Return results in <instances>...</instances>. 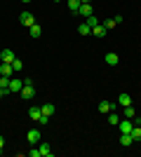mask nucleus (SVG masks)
<instances>
[{"label":"nucleus","instance_id":"nucleus-1","mask_svg":"<svg viewBox=\"0 0 141 157\" xmlns=\"http://www.w3.org/2000/svg\"><path fill=\"white\" fill-rule=\"evenodd\" d=\"M26 141H28L31 145H38V143L42 141V134H40V129H31V131L26 134Z\"/></svg>","mask_w":141,"mask_h":157},{"label":"nucleus","instance_id":"nucleus-2","mask_svg":"<svg viewBox=\"0 0 141 157\" xmlns=\"http://www.w3.org/2000/svg\"><path fill=\"white\" fill-rule=\"evenodd\" d=\"M19 21H21L26 28H31V26L35 24V17H33L31 12H21V14H19Z\"/></svg>","mask_w":141,"mask_h":157},{"label":"nucleus","instance_id":"nucleus-3","mask_svg":"<svg viewBox=\"0 0 141 157\" xmlns=\"http://www.w3.org/2000/svg\"><path fill=\"white\" fill-rule=\"evenodd\" d=\"M21 87H24V80L19 78H10V94H19Z\"/></svg>","mask_w":141,"mask_h":157},{"label":"nucleus","instance_id":"nucleus-4","mask_svg":"<svg viewBox=\"0 0 141 157\" xmlns=\"http://www.w3.org/2000/svg\"><path fill=\"white\" fill-rule=\"evenodd\" d=\"M92 2H80V10H78V17H85V19H87V17H92Z\"/></svg>","mask_w":141,"mask_h":157},{"label":"nucleus","instance_id":"nucleus-5","mask_svg":"<svg viewBox=\"0 0 141 157\" xmlns=\"http://www.w3.org/2000/svg\"><path fill=\"white\" fill-rule=\"evenodd\" d=\"M118 127H120L122 134H129V131L134 129V120H127V117H125V120H120V124H118Z\"/></svg>","mask_w":141,"mask_h":157},{"label":"nucleus","instance_id":"nucleus-6","mask_svg":"<svg viewBox=\"0 0 141 157\" xmlns=\"http://www.w3.org/2000/svg\"><path fill=\"white\" fill-rule=\"evenodd\" d=\"M19 94H21V98H26V101H28V98H33V96H35V89H33V85H24Z\"/></svg>","mask_w":141,"mask_h":157},{"label":"nucleus","instance_id":"nucleus-7","mask_svg":"<svg viewBox=\"0 0 141 157\" xmlns=\"http://www.w3.org/2000/svg\"><path fill=\"white\" fill-rule=\"evenodd\" d=\"M14 59H17V56H14L12 49H2V52H0V61H2V63H12Z\"/></svg>","mask_w":141,"mask_h":157},{"label":"nucleus","instance_id":"nucleus-8","mask_svg":"<svg viewBox=\"0 0 141 157\" xmlns=\"http://www.w3.org/2000/svg\"><path fill=\"white\" fill-rule=\"evenodd\" d=\"M104 61H106L108 66H118V63H120V56H118L115 52H108L106 56H104Z\"/></svg>","mask_w":141,"mask_h":157},{"label":"nucleus","instance_id":"nucleus-9","mask_svg":"<svg viewBox=\"0 0 141 157\" xmlns=\"http://www.w3.org/2000/svg\"><path fill=\"white\" fill-rule=\"evenodd\" d=\"M115 110V103H111V101H101V103H99V113H106V115H108V113H113Z\"/></svg>","mask_w":141,"mask_h":157},{"label":"nucleus","instance_id":"nucleus-10","mask_svg":"<svg viewBox=\"0 0 141 157\" xmlns=\"http://www.w3.org/2000/svg\"><path fill=\"white\" fill-rule=\"evenodd\" d=\"M0 75H7V78H12V75H14L12 63H2V61H0Z\"/></svg>","mask_w":141,"mask_h":157},{"label":"nucleus","instance_id":"nucleus-11","mask_svg":"<svg viewBox=\"0 0 141 157\" xmlns=\"http://www.w3.org/2000/svg\"><path fill=\"white\" fill-rule=\"evenodd\" d=\"M38 150H40V157H52V145L49 143H40Z\"/></svg>","mask_w":141,"mask_h":157},{"label":"nucleus","instance_id":"nucleus-12","mask_svg":"<svg viewBox=\"0 0 141 157\" xmlns=\"http://www.w3.org/2000/svg\"><path fill=\"white\" fill-rule=\"evenodd\" d=\"M28 117L33 120V122H38V120L42 117V110H40V108H35V105H33V108H31V110H28Z\"/></svg>","mask_w":141,"mask_h":157},{"label":"nucleus","instance_id":"nucleus-13","mask_svg":"<svg viewBox=\"0 0 141 157\" xmlns=\"http://www.w3.org/2000/svg\"><path fill=\"white\" fill-rule=\"evenodd\" d=\"M78 33H80V35H92V28H89L87 21H82L80 26H78Z\"/></svg>","mask_w":141,"mask_h":157},{"label":"nucleus","instance_id":"nucleus-14","mask_svg":"<svg viewBox=\"0 0 141 157\" xmlns=\"http://www.w3.org/2000/svg\"><path fill=\"white\" fill-rule=\"evenodd\" d=\"M106 28H104V26H101V24H99V26H94L92 28V35H96V38H106Z\"/></svg>","mask_w":141,"mask_h":157},{"label":"nucleus","instance_id":"nucleus-15","mask_svg":"<svg viewBox=\"0 0 141 157\" xmlns=\"http://www.w3.org/2000/svg\"><path fill=\"white\" fill-rule=\"evenodd\" d=\"M118 103H120L122 108H125V105H132V96H129V94H120V96H118Z\"/></svg>","mask_w":141,"mask_h":157},{"label":"nucleus","instance_id":"nucleus-16","mask_svg":"<svg viewBox=\"0 0 141 157\" xmlns=\"http://www.w3.org/2000/svg\"><path fill=\"white\" fill-rule=\"evenodd\" d=\"M40 110H42V115L52 117V115H54V103H45V105H40Z\"/></svg>","mask_w":141,"mask_h":157},{"label":"nucleus","instance_id":"nucleus-17","mask_svg":"<svg viewBox=\"0 0 141 157\" xmlns=\"http://www.w3.org/2000/svg\"><path fill=\"white\" fill-rule=\"evenodd\" d=\"M120 143L125 145V148H129V145L134 143V138H132V134H122V136H120Z\"/></svg>","mask_w":141,"mask_h":157},{"label":"nucleus","instance_id":"nucleus-18","mask_svg":"<svg viewBox=\"0 0 141 157\" xmlns=\"http://www.w3.org/2000/svg\"><path fill=\"white\" fill-rule=\"evenodd\" d=\"M28 31H31V38H40L42 35V26H38V24H33Z\"/></svg>","mask_w":141,"mask_h":157},{"label":"nucleus","instance_id":"nucleus-19","mask_svg":"<svg viewBox=\"0 0 141 157\" xmlns=\"http://www.w3.org/2000/svg\"><path fill=\"white\" fill-rule=\"evenodd\" d=\"M108 124L118 127V124H120V115H118V113H108Z\"/></svg>","mask_w":141,"mask_h":157},{"label":"nucleus","instance_id":"nucleus-20","mask_svg":"<svg viewBox=\"0 0 141 157\" xmlns=\"http://www.w3.org/2000/svg\"><path fill=\"white\" fill-rule=\"evenodd\" d=\"M66 2H68V10H71L73 14H78V10H80V0H66Z\"/></svg>","mask_w":141,"mask_h":157},{"label":"nucleus","instance_id":"nucleus-21","mask_svg":"<svg viewBox=\"0 0 141 157\" xmlns=\"http://www.w3.org/2000/svg\"><path fill=\"white\" fill-rule=\"evenodd\" d=\"M129 134H132V138H134V141H141V124H134V129L129 131Z\"/></svg>","mask_w":141,"mask_h":157},{"label":"nucleus","instance_id":"nucleus-22","mask_svg":"<svg viewBox=\"0 0 141 157\" xmlns=\"http://www.w3.org/2000/svg\"><path fill=\"white\" fill-rule=\"evenodd\" d=\"M125 117H127V120H134L136 117V110L132 108V105H125Z\"/></svg>","mask_w":141,"mask_h":157},{"label":"nucleus","instance_id":"nucleus-23","mask_svg":"<svg viewBox=\"0 0 141 157\" xmlns=\"http://www.w3.org/2000/svg\"><path fill=\"white\" fill-rule=\"evenodd\" d=\"M101 26L106 28V31H111V28H115L118 24H115V19H104V21H101Z\"/></svg>","mask_w":141,"mask_h":157},{"label":"nucleus","instance_id":"nucleus-24","mask_svg":"<svg viewBox=\"0 0 141 157\" xmlns=\"http://www.w3.org/2000/svg\"><path fill=\"white\" fill-rule=\"evenodd\" d=\"M12 68H14V73H21V71H24V63H21V59H14V61H12Z\"/></svg>","mask_w":141,"mask_h":157},{"label":"nucleus","instance_id":"nucleus-25","mask_svg":"<svg viewBox=\"0 0 141 157\" xmlns=\"http://www.w3.org/2000/svg\"><path fill=\"white\" fill-rule=\"evenodd\" d=\"M85 21H87V24H89V28H94V26H99V24H101V21L96 19L94 14H92V17H87V19H85Z\"/></svg>","mask_w":141,"mask_h":157},{"label":"nucleus","instance_id":"nucleus-26","mask_svg":"<svg viewBox=\"0 0 141 157\" xmlns=\"http://www.w3.org/2000/svg\"><path fill=\"white\" fill-rule=\"evenodd\" d=\"M47 122H49V117H47V115H42V117L38 120V124H40V127H47Z\"/></svg>","mask_w":141,"mask_h":157},{"label":"nucleus","instance_id":"nucleus-27","mask_svg":"<svg viewBox=\"0 0 141 157\" xmlns=\"http://www.w3.org/2000/svg\"><path fill=\"white\" fill-rule=\"evenodd\" d=\"M28 157H40V150H38V148H33V150H28Z\"/></svg>","mask_w":141,"mask_h":157},{"label":"nucleus","instance_id":"nucleus-28","mask_svg":"<svg viewBox=\"0 0 141 157\" xmlns=\"http://www.w3.org/2000/svg\"><path fill=\"white\" fill-rule=\"evenodd\" d=\"M2 148H5V138L0 136V155H2Z\"/></svg>","mask_w":141,"mask_h":157},{"label":"nucleus","instance_id":"nucleus-29","mask_svg":"<svg viewBox=\"0 0 141 157\" xmlns=\"http://www.w3.org/2000/svg\"><path fill=\"white\" fill-rule=\"evenodd\" d=\"M80 2H92V0H80Z\"/></svg>","mask_w":141,"mask_h":157},{"label":"nucleus","instance_id":"nucleus-30","mask_svg":"<svg viewBox=\"0 0 141 157\" xmlns=\"http://www.w3.org/2000/svg\"><path fill=\"white\" fill-rule=\"evenodd\" d=\"M21 2H31V0H21Z\"/></svg>","mask_w":141,"mask_h":157},{"label":"nucleus","instance_id":"nucleus-31","mask_svg":"<svg viewBox=\"0 0 141 157\" xmlns=\"http://www.w3.org/2000/svg\"><path fill=\"white\" fill-rule=\"evenodd\" d=\"M52 2H57V0H52Z\"/></svg>","mask_w":141,"mask_h":157}]
</instances>
